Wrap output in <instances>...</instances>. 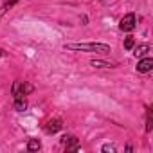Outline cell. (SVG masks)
<instances>
[{
    "instance_id": "6da1fadb",
    "label": "cell",
    "mask_w": 153,
    "mask_h": 153,
    "mask_svg": "<svg viewBox=\"0 0 153 153\" xmlns=\"http://www.w3.org/2000/svg\"><path fill=\"white\" fill-rule=\"evenodd\" d=\"M70 51H96V52H110V47L105 43H68Z\"/></svg>"
},
{
    "instance_id": "7a4b0ae2",
    "label": "cell",
    "mask_w": 153,
    "mask_h": 153,
    "mask_svg": "<svg viewBox=\"0 0 153 153\" xmlns=\"http://www.w3.org/2000/svg\"><path fill=\"white\" fill-rule=\"evenodd\" d=\"M29 92H33V87L27 85V83H20V81H16V83L13 85V96H15V97H24V96L29 94Z\"/></svg>"
},
{
    "instance_id": "3957f363",
    "label": "cell",
    "mask_w": 153,
    "mask_h": 153,
    "mask_svg": "<svg viewBox=\"0 0 153 153\" xmlns=\"http://www.w3.org/2000/svg\"><path fill=\"white\" fill-rule=\"evenodd\" d=\"M119 27L123 29V31H133L135 29V15H126L123 20H121V24H119Z\"/></svg>"
},
{
    "instance_id": "277c9868",
    "label": "cell",
    "mask_w": 153,
    "mask_h": 153,
    "mask_svg": "<svg viewBox=\"0 0 153 153\" xmlns=\"http://www.w3.org/2000/svg\"><path fill=\"white\" fill-rule=\"evenodd\" d=\"M61 142H63V146H67V149H78L79 148V140L72 135H65L61 139Z\"/></svg>"
},
{
    "instance_id": "5b68a950",
    "label": "cell",
    "mask_w": 153,
    "mask_h": 153,
    "mask_svg": "<svg viewBox=\"0 0 153 153\" xmlns=\"http://www.w3.org/2000/svg\"><path fill=\"white\" fill-rule=\"evenodd\" d=\"M61 121L59 119H52V121H49L47 124H45V131L47 133H56V131H59L61 130Z\"/></svg>"
},
{
    "instance_id": "8992f818",
    "label": "cell",
    "mask_w": 153,
    "mask_h": 153,
    "mask_svg": "<svg viewBox=\"0 0 153 153\" xmlns=\"http://www.w3.org/2000/svg\"><path fill=\"white\" fill-rule=\"evenodd\" d=\"M151 68H153V59H151V58H144V59H140L139 65H137V70H139V72H149Z\"/></svg>"
},
{
    "instance_id": "52a82bcc",
    "label": "cell",
    "mask_w": 153,
    "mask_h": 153,
    "mask_svg": "<svg viewBox=\"0 0 153 153\" xmlns=\"http://www.w3.org/2000/svg\"><path fill=\"white\" fill-rule=\"evenodd\" d=\"M149 49H151V47H149L148 43H144V45H139V47L135 49V56H137V58H142V56H144V54H146Z\"/></svg>"
},
{
    "instance_id": "ba28073f",
    "label": "cell",
    "mask_w": 153,
    "mask_h": 153,
    "mask_svg": "<svg viewBox=\"0 0 153 153\" xmlns=\"http://www.w3.org/2000/svg\"><path fill=\"white\" fill-rule=\"evenodd\" d=\"M40 146H42V144H40L38 139H31L29 144H27V149H29V151H36V149H40Z\"/></svg>"
},
{
    "instance_id": "9c48e42d",
    "label": "cell",
    "mask_w": 153,
    "mask_h": 153,
    "mask_svg": "<svg viewBox=\"0 0 153 153\" xmlns=\"http://www.w3.org/2000/svg\"><path fill=\"white\" fill-rule=\"evenodd\" d=\"M90 65H92V67H103V68H106V67H114V63H106V61H101V59H92Z\"/></svg>"
},
{
    "instance_id": "30bf717a",
    "label": "cell",
    "mask_w": 153,
    "mask_h": 153,
    "mask_svg": "<svg viewBox=\"0 0 153 153\" xmlns=\"http://www.w3.org/2000/svg\"><path fill=\"white\" fill-rule=\"evenodd\" d=\"M25 106H27V103L22 99V97H16V103H15V108L16 110H25Z\"/></svg>"
},
{
    "instance_id": "8fae6325",
    "label": "cell",
    "mask_w": 153,
    "mask_h": 153,
    "mask_svg": "<svg viewBox=\"0 0 153 153\" xmlns=\"http://www.w3.org/2000/svg\"><path fill=\"white\" fill-rule=\"evenodd\" d=\"M15 2H16V0H9V2H6V4H4V7L0 9V15H4V13H6V11H7V9H9V7L15 4Z\"/></svg>"
},
{
    "instance_id": "7c38bea8",
    "label": "cell",
    "mask_w": 153,
    "mask_h": 153,
    "mask_svg": "<svg viewBox=\"0 0 153 153\" xmlns=\"http://www.w3.org/2000/svg\"><path fill=\"white\" fill-rule=\"evenodd\" d=\"M131 47H133V38L128 36V38L124 40V49H131Z\"/></svg>"
},
{
    "instance_id": "4fadbf2b",
    "label": "cell",
    "mask_w": 153,
    "mask_h": 153,
    "mask_svg": "<svg viewBox=\"0 0 153 153\" xmlns=\"http://www.w3.org/2000/svg\"><path fill=\"white\" fill-rule=\"evenodd\" d=\"M103 151H115V148H114V146H108V144H106V146H103Z\"/></svg>"
},
{
    "instance_id": "5bb4252c",
    "label": "cell",
    "mask_w": 153,
    "mask_h": 153,
    "mask_svg": "<svg viewBox=\"0 0 153 153\" xmlns=\"http://www.w3.org/2000/svg\"><path fill=\"white\" fill-rule=\"evenodd\" d=\"M2 52H4V51H2V49H0V56H2Z\"/></svg>"
}]
</instances>
